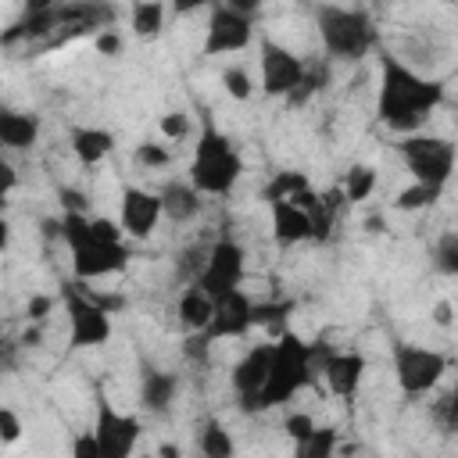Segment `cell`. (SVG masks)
I'll return each instance as SVG.
<instances>
[{"label": "cell", "mask_w": 458, "mask_h": 458, "mask_svg": "<svg viewBox=\"0 0 458 458\" xmlns=\"http://www.w3.org/2000/svg\"><path fill=\"white\" fill-rule=\"evenodd\" d=\"M440 104H444V82L440 79H426L404 57H397V54L379 47L376 118L386 129H394L401 136H411L433 118V111Z\"/></svg>", "instance_id": "6da1fadb"}, {"label": "cell", "mask_w": 458, "mask_h": 458, "mask_svg": "<svg viewBox=\"0 0 458 458\" xmlns=\"http://www.w3.org/2000/svg\"><path fill=\"white\" fill-rule=\"evenodd\" d=\"M315 383V369H311V344L293 333V329H283L276 340H272V358H268V376H265V386L261 394L254 397V411H265V408H279L286 401H293L304 386Z\"/></svg>", "instance_id": "7a4b0ae2"}, {"label": "cell", "mask_w": 458, "mask_h": 458, "mask_svg": "<svg viewBox=\"0 0 458 458\" xmlns=\"http://www.w3.org/2000/svg\"><path fill=\"white\" fill-rule=\"evenodd\" d=\"M315 29L329 61H361L379 50V32L365 7L315 4Z\"/></svg>", "instance_id": "3957f363"}, {"label": "cell", "mask_w": 458, "mask_h": 458, "mask_svg": "<svg viewBox=\"0 0 458 458\" xmlns=\"http://www.w3.org/2000/svg\"><path fill=\"white\" fill-rule=\"evenodd\" d=\"M243 175V157L233 147V140L211 122L204 118L200 136L193 143V157H190V186L200 197H225Z\"/></svg>", "instance_id": "277c9868"}, {"label": "cell", "mask_w": 458, "mask_h": 458, "mask_svg": "<svg viewBox=\"0 0 458 458\" xmlns=\"http://www.w3.org/2000/svg\"><path fill=\"white\" fill-rule=\"evenodd\" d=\"M61 240L72 250V276L75 283L114 276L129 265L132 250L125 243H100L89 229V215H61Z\"/></svg>", "instance_id": "5b68a950"}, {"label": "cell", "mask_w": 458, "mask_h": 458, "mask_svg": "<svg viewBox=\"0 0 458 458\" xmlns=\"http://www.w3.org/2000/svg\"><path fill=\"white\" fill-rule=\"evenodd\" d=\"M397 154L404 161V168L411 172L415 182H426V186H447L451 175H454V143L447 136H422V132H411L397 143Z\"/></svg>", "instance_id": "8992f818"}, {"label": "cell", "mask_w": 458, "mask_h": 458, "mask_svg": "<svg viewBox=\"0 0 458 458\" xmlns=\"http://www.w3.org/2000/svg\"><path fill=\"white\" fill-rule=\"evenodd\" d=\"M243 276H247V254L233 236H218L215 243H208V258L197 276V286L211 301H222L233 290H243Z\"/></svg>", "instance_id": "52a82bcc"}, {"label": "cell", "mask_w": 458, "mask_h": 458, "mask_svg": "<svg viewBox=\"0 0 458 458\" xmlns=\"http://www.w3.org/2000/svg\"><path fill=\"white\" fill-rule=\"evenodd\" d=\"M444 372H447V354L444 351L419 347V344H397L394 347V379H397L401 394L422 397V394L437 390Z\"/></svg>", "instance_id": "ba28073f"}, {"label": "cell", "mask_w": 458, "mask_h": 458, "mask_svg": "<svg viewBox=\"0 0 458 458\" xmlns=\"http://www.w3.org/2000/svg\"><path fill=\"white\" fill-rule=\"evenodd\" d=\"M61 301H64V315H68V344L75 351L86 347H100L111 340V315L104 308H97L79 283H61Z\"/></svg>", "instance_id": "9c48e42d"}, {"label": "cell", "mask_w": 458, "mask_h": 458, "mask_svg": "<svg viewBox=\"0 0 458 458\" xmlns=\"http://www.w3.org/2000/svg\"><path fill=\"white\" fill-rule=\"evenodd\" d=\"M93 440H97V454L100 458H132L143 426L136 415L118 411L114 401H107L104 394H97V419H93Z\"/></svg>", "instance_id": "30bf717a"}, {"label": "cell", "mask_w": 458, "mask_h": 458, "mask_svg": "<svg viewBox=\"0 0 458 458\" xmlns=\"http://www.w3.org/2000/svg\"><path fill=\"white\" fill-rule=\"evenodd\" d=\"M254 39V18L236 11L233 4H211L208 7V25H204V57H222V54H240Z\"/></svg>", "instance_id": "8fae6325"}, {"label": "cell", "mask_w": 458, "mask_h": 458, "mask_svg": "<svg viewBox=\"0 0 458 458\" xmlns=\"http://www.w3.org/2000/svg\"><path fill=\"white\" fill-rule=\"evenodd\" d=\"M258 64H261V89L265 97H290L301 79H304V57H297L290 47L276 43V39H261L258 43Z\"/></svg>", "instance_id": "7c38bea8"}, {"label": "cell", "mask_w": 458, "mask_h": 458, "mask_svg": "<svg viewBox=\"0 0 458 458\" xmlns=\"http://www.w3.org/2000/svg\"><path fill=\"white\" fill-rule=\"evenodd\" d=\"M268 358H272V344H254L247 347V354L233 365L229 372V383L236 390V401H240V411H254V397L261 394L265 386V376H268Z\"/></svg>", "instance_id": "4fadbf2b"}, {"label": "cell", "mask_w": 458, "mask_h": 458, "mask_svg": "<svg viewBox=\"0 0 458 458\" xmlns=\"http://www.w3.org/2000/svg\"><path fill=\"white\" fill-rule=\"evenodd\" d=\"M161 222V197L143 190V186H125L122 190V211H118V225L122 233L147 240Z\"/></svg>", "instance_id": "5bb4252c"}, {"label": "cell", "mask_w": 458, "mask_h": 458, "mask_svg": "<svg viewBox=\"0 0 458 458\" xmlns=\"http://www.w3.org/2000/svg\"><path fill=\"white\" fill-rule=\"evenodd\" d=\"M250 311H254V301H250L243 290H233L229 297L215 301V311H211V322H208L204 336H208L211 344H215V340H240V336L254 326Z\"/></svg>", "instance_id": "9a60e30c"}, {"label": "cell", "mask_w": 458, "mask_h": 458, "mask_svg": "<svg viewBox=\"0 0 458 458\" xmlns=\"http://www.w3.org/2000/svg\"><path fill=\"white\" fill-rule=\"evenodd\" d=\"M318 376L326 379V386H329V394H333V397L351 401V397L358 394L361 379H365V358H361L358 351H336V354L322 365V372H318Z\"/></svg>", "instance_id": "2e32d148"}, {"label": "cell", "mask_w": 458, "mask_h": 458, "mask_svg": "<svg viewBox=\"0 0 458 458\" xmlns=\"http://www.w3.org/2000/svg\"><path fill=\"white\" fill-rule=\"evenodd\" d=\"M175 394H179V372L154 369V365H147L140 372V404H143V411L168 415L172 404H175Z\"/></svg>", "instance_id": "e0dca14e"}, {"label": "cell", "mask_w": 458, "mask_h": 458, "mask_svg": "<svg viewBox=\"0 0 458 458\" xmlns=\"http://www.w3.org/2000/svg\"><path fill=\"white\" fill-rule=\"evenodd\" d=\"M68 143H72V154H75L86 168L100 165V161L114 150V136H111L107 129H100V125H75V129L68 132Z\"/></svg>", "instance_id": "ac0fdd59"}, {"label": "cell", "mask_w": 458, "mask_h": 458, "mask_svg": "<svg viewBox=\"0 0 458 458\" xmlns=\"http://www.w3.org/2000/svg\"><path fill=\"white\" fill-rule=\"evenodd\" d=\"M39 140V114L0 107V147L7 150H29Z\"/></svg>", "instance_id": "d6986e66"}, {"label": "cell", "mask_w": 458, "mask_h": 458, "mask_svg": "<svg viewBox=\"0 0 458 458\" xmlns=\"http://www.w3.org/2000/svg\"><path fill=\"white\" fill-rule=\"evenodd\" d=\"M157 197H161V218H168V222H175V225L193 222V218L200 215V208H204L200 193H197L190 182H168Z\"/></svg>", "instance_id": "ffe728a7"}, {"label": "cell", "mask_w": 458, "mask_h": 458, "mask_svg": "<svg viewBox=\"0 0 458 458\" xmlns=\"http://www.w3.org/2000/svg\"><path fill=\"white\" fill-rule=\"evenodd\" d=\"M268 208H272V236L279 247H293V243L311 240V225H308V215L301 208H293L290 200H279Z\"/></svg>", "instance_id": "44dd1931"}, {"label": "cell", "mask_w": 458, "mask_h": 458, "mask_svg": "<svg viewBox=\"0 0 458 458\" xmlns=\"http://www.w3.org/2000/svg\"><path fill=\"white\" fill-rule=\"evenodd\" d=\"M211 311H215V301H211L197 283H190V286L179 293L175 315H179V322H182L190 333H204L208 322H211Z\"/></svg>", "instance_id": "7402d4cb"}, {"label": "cell", "mask_w": 458, "mask_h": 458, "mask_svg": "<svg viewBox=\"0 0 458 458\" xmlns=\"http://www.w3.org/2000/svg\"><path fill=\"white\" fill-rule=\"evenodd\" d=\"M197 451L200 458H236V440L218 419H204L197 429Z\"/></svg>", "instance_id": "603a6c76"}, {"label": "cell", "mask_w": 458, "mask_h": 458, "mask_svg": "<svg viewBox=\"0 0 458 458\" xmlns=\"http://www.w3.org/2000/svg\"><path fill=\"white\" fill-rule=\"evenodd\" d=\"M165 18H168V7L157 4V0H140V4L129 7V29L140 39H157L161 29H165Z\"/></svg>", "instance_id": "cb8c5ba5"}, {"label": "cell", "mask_w": 458, "mask_h": 458, "mask_svg": "<svg viewBox=\"0 0 458 458\" xmlns=\"http://www.w3.org/2000/svg\"><path fill=\"white\" fill-rule=\"evenodd\" d=\"M304 190H311L308 175L297 172V168H283V172H272V179L265 182L261 197H265V204H279V200H293Z\"/></svg>", "instance_id": "d4e9b609"}, {"label": "cell", "mask_w": 458, "mask_h": 458, "mask_svg": "<svg viewBox=\"0 0 458 458\" xmlns=\"http://www.w3.org/2000/svg\"><path fill=\"white\" fill-rule=\"evenodd\" d=\"M340 433L333 426H315V433L301 444H293V458H336Z\"/></svg>", "instance_id": "484cf974"}, {"label": "cell", "mask_w": 458, "mask_h": 458, "mask_svg": "<svg viewBox=\"0 0 458 458\" xmlns=\"http://www.w3.org/2000/svg\"><path fill=\"white\" fill-rule=\"evenodd\" d=\"M376 190V168L372 165H354L347 175H344V186H340V197L347 204H361L369 200Z\"/></svg>", "instance_id": "4316f807"}, {"label": "cell", "mask_w": 458, "mask_h": 458, "mask_svg": "<svg viewBox=\"0 0 458 458\" xmlns=\"http://www.w3.org/2000/svg\"><path fill=\"white\" fill-rule=\"evenodd\" d=\"M440 197H444V190H440V186L411 182V186L397 190V197H394V208H397V211H422V208H433Z\"/></svg>", "instance_id": "83f0119b"}, {"label": "cell", "mask_w": 458, "mask_h": 458, "mask_svg": "<svg viewBox=\"0 0 458 458\" xmlns=\"http://www.w3.org/2000/svg\"><path fill=\"white\" fill-rule=\"evenodd\" d=\"M433 265L444 276H454L458 272V233L454 229H444L440 240L433 243Z\"/></svg>", "instance_id": "f1b7e54d"}, {"label": "cell", "mask_w": 458, "mask_h": 458, "mask_svg": "<svg viewBox=\"0 0 458 458\" xmlns=\"http://www.w3.org/2000/svg\"><path fill=\"white\" fill-rule=\"evenodd\" d=\"M132 161H136L143 172H157V168H168V165H172V150H168L165 143L143 140V143L132 150Z\"/></svg>", "instance_id": "f546056e"}, {"label": "cell", "mask_w": 458, "mask_h": 458, "mask_svg": "<svg viewBox=\"0 0 458 458\" xmlns=\"http://www.w3.org/2000/svg\"><path fill=\"white\" fill-rule=\"evenodd\" d=\"M222 86H225V93H229L233 100H250V93H254V79H250V72L240 68V64H229V68L222 72Z\"/></svg>", "instance_id": "4dcf8cb0"}, {"label": "cell", "mask_w": 458, "mask_h": 458, "mask_svg": "<svg viewBox=\"0 0 458 458\" xmlns=\"http://www.w3.org/2000/svg\"><path fill=\"white\" fill-rule=\"evenodd\" d=\"M429 419H433L444 433H451V429L458 426V401H454V394H440L437 401H429Z\"/></svg>", "instance_id": "1f68e13d"}, {"label": "cell", "mask_w": 458, "mask_h": 458, "mask_svg": "<svg viewBox=\"0 0 458 458\" xmlns=\"http://www.w3.org/2000/svg\"><path fill=\"white\" fill-rule=\"evenodd\" d=\"M204 258H208V247H200V243H193L179 254V279H186V286L197 283V276L204 268Z\"/></svg>", "instance_id": "d6a6232c"}, {"label": "cell", "mask_w": 458, "mask_h": 458, "mask_svg": "<svg viewBox=\"0 0 458 458\" xmlns=\"http://www.w3.org/2000/svg\"><path fill=\"white\" fill-rule=\"evenodd\" d=\"M161 136H165L168 143L186 140V136H190V114H186V111H168V114L161 118Z\"/></svg>", "instance_id": "836d02e7"}, {"label": "cell", "mask_w": 458, "mask_h": 458, "mask_svg": "<svg viewBox=\"0 0 458 458\" xmlns=\"http://www.w3.org/2000/svg\"><path fill=\"white\" fill-rule=\"evenodd\" d=\"M283 429H286V437H290L293 444H301V440H308V437L315 433V419H311L308 411H290L286 422H283Z\"/></svg>", "instance_id": "e575fe53"}, {"label": "cell", "mask_w": 458, "mask_h": 458, "mask_svg": "<svg viewBox=\"0 0 458 458\" xmlns=\"http://www.w3.org/2000/svg\"><path fill=\"white\" fill-rule=\"evenodd\" d=\"M93 47H97L100 57H118V54L125 50V39H122L118 29H104V32L93 36Z\"/></svg>", "instance_id": "d590c367"}, {"label": "cell", "mask_w": 458, "mask_h": 458, "mask_svg": "<svg viewBox=\"0 0 458 458\" xmlns=\"http://www.w3.org/2000/svg\"><path fill=\"white\" fill-rule=\"evenodd\" d=\"M54 311V297L50 293H32L29 297V304H25V315H29V322H47V315Z\"/></svg>", "instance_id": "8d00e7d4"}, {"label": "cell", "mask_w": 458, "mask_h": 458, "mask_svg": "<svg viewBox=\"0 0 458 458\" xmlns=\"http://www.w3.org/2000/svg\"><path fill=\"white\" fill-rule=\"evenodd\" d=\"M21 437V419L14 408H0V444H14Z\"/></svg>", "instance_id": "74e56055"}, {"label": "cell", "mask_w": 458, "mask_h": 458, "mask_svg": "<svg viewBox=\"0 0 458 458\" xmlns=\"http://www.w3.org/2000/svg\"><path fill=\"white\" fill-rule=\"evenodd\" d=\"M72 458H100V454H97V440H93L89 429H79V433L72 437Z\"/></svg>", "instance_id": "f35d334b"}, {"label": "cell", "mask_w": 458, "mask_h": 458, "mask_svg": "<svg viewBox=\"0 0 458 458\" xmlns=\"http://www.w3.org/2000/svg\"><path fill=\"white\" fill-rule=\"evenodd\" d=\"M14 186H18V172H14V165L7 157H0V215H4V204H7Z\"/></svg>", "instance_id": "ab89813d"}, {"label": "cell", "mask_w": 458, "mask_h": 458, "mask_svg": "<svg viewBox=\"0 0 458 458\" xmlns=\"http://www.w3.org/2000/svg\"><path fill=\"white\" fill-rule=\"evenodd\" d=\"M61 208H64V215H86L89 211V200L79 193V190H61Z\"/></svg>", "instance_id": "60d3db41"}, {"label": "cell", "mask_w": 458, "mask_h": 458, "mask_svg": "<svg viewBox=\"0 0 458 458\" xmlns=\"http://www.w3.org/2000/svg\"><path fill=\"white\" fill-rule=\"evenodd\" d=\"M39 229H43V240H47V243L61 240V218H43V222H39Z\"/></svg>", "instance_id": "b9f144b4"}, {"label": "cell", "mask_w": 458, "mask_h": 458, "mask_svg": "<svg viewBox=\"0 0 458 458\" xmlns=\"http://www.w3.org/2000/svg\"><path fill=\"white\" fill-rule=\"evenodd\" d=\"M39 340H43V326H39V322H32V326L21 333V340H18V344H21V347H39Z\"/></svg>", "instance_id": "7bdbcfd3"}, {"label": "cell", "mask_w": 458, "mask_h": 458, "mask_svg": "<svg viewBox=\"0 0 458 458\" xmlns=\"http://www.w3.org/2000/svg\"><path fill=\"white\" fill-rule=\"evenodd\" d=\"M451 311H454V308H451V301H440V304L433 308V322H437V326H451V318H454Z\"/></svg>", "instance_id": "ee69618b"}, {"label": "cell", "mask_w": 458, "mask_h": 458, "mask_svg": "<svg viewBox=\"0 0 458 458\" xmlns=\"http://www.w3.org/2000/svg\"><path fill=\"white\" fill-rule=\"evenodd\" d=\"M154 458H182V447L179 444H172V440H165L161 447H157V454Z\"/></svg>", "instance_id": "f6af8a7d"}, {"label": "cell", "mask_w": 458, "mask_h": 458, "mask_svg": "<svg viewBox=\"0 0 458 458\" xmlns=\"http://www.w3.org/2000/svg\"><path fill=\"white\" fill-rule=\"evenodd\" d=\"M11 247V222H7V215H0V254Z\"/></svg>", "instance_id": "bcb514c9"}, {"label": "cell", "mask_w": 458, "mask_h": 458, "mask_svg": "<svg viewBox=\"0 0 458 458\" xmlns=\"http://www.w3.org/2000/svg\"><path fill=\"white\" fill-rule=\"evenodd\" d=\"M365 229H369V233H383V229H386V225H383V215H369V218H365Z\"/></svg>", "instance_id": "7dc6e473"}, {"label": "cell", "mask_w": 458, "mask_h": 458, "mask_svg": "<svg viewBox=\"0 0 458 458\" xmlns=\"http://www.w3.org/2000/svg\"><path fill=\"white\" fill-rule=\"evenodd\" d=\"M143 458H154V454H143Z\"/></svg>", "instance_id": "c3c4849f"}]
</instances>
